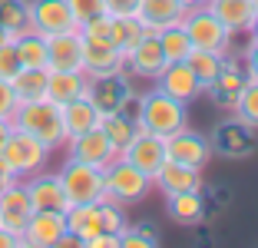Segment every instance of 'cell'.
Returning a JSON list of instances; mask_svg holds the SVG:
<instances>
[{
	"label": "cell",
	"instance_id": "cell-17",
	"mask_svg": "<svg viewBox=\"0 0 258 248\" xmlns=\"http://www.w3.org/2000/svg\"><path fill=\"white\" fill-rule=\"evenodd\" d=\"M122 70H126V56L109 40H83V73L90 80L113 76V73H122Z\"/></svg>",
	"mask_w": 258,
	"mask_h": 248
},
{
	"label": "cell",
	"instance_id": "cell-10",
	"mask_svg": "<svg viewBox=\"0 0 258 248\" xmlns=\"http://www.w3.org/2000/svg\"><path fill=\"white\" fill-rule=\"evenodd\" d=\"M23 245L30 248H56L67 241V215L63 212H33L23 228Z\"/></svg>",
	"mask_w": 258,
	"mask_h": 248
},
{
	"label": "cell",
	"instance_id": "cell-39",
	"mask_svg": "<svg viewBox=\"0 0 258 248\" xmlns=\"http://www.w3.org/2000/svg\"><path fill=\"white\" fill-rule=\"evenodd\" d=\"M67 4H70V10H73V17H76V27L86 23L90 17L103 14V0H67Z\"/></svg>",
	"mask_w": 258,
	"mask_h": 248
},
{
	"label": "cell",
	"instance_id": "cell-22",
	"mask_svg": "<svg viewBox=\"0 0 258 248\" xmlns=\"http://www.w3.org/2000/svg\"><path fill=\"white\" fill-rule=\"evenodd\" d=\"M205 7L219 17L228 33H251L255 30V20H258L255 0H209Z\"/></svg>",
	"mask_w": 258,
	"mask_h": 248
},
{
	"label": "cell",
	"instance_id": "cell-41",
	"mask_svg": "<svg viewBox=\"0 0 258 248\" xmlns=\"http://www.w3.org/2000/svg\"><path fill=\"white\" fill-rule=\"evenodd\" d=\"M139 0H103V14L109 17H136Z\"/></svg>",
	"mask_w": 258,
	"mask_h": 248
},
{
	"label": "cell",
	"instance_id": "cell-43",
	"mask_svg": "<svg viewBox=\"0 0 258 248\" xmlns=\"http://www.w3.org/2000/svg\"><path fill=\"white\" fill-rule=\"evenodd\" d=\"M20 245H23V238H20V235H14L10 228H4V225H0V248H20Z\"/></svg>",
	"mask_w": 258,
	"mask_h": 248
},
{
	"label": "cell",
	"instance_id": "cell-5",
	"mask_svg": "<svg viewBox=\"0 0 258 248\" xmlns=\"http://www.w3.org/2000/svg\"><path fill=\"white\" fill-rule=\"evenodd\" d=\"M182 30L189 33V40H192L196 50H215V53H228L232 50V37H235V33H228L225 27H222V20L205 7V4L185 10Z\"/></svg>",
	"mask_w": 258,
	"mask_h": 248
},
{
	"label": "cell",
	"instance_id": "cell-46",
	"mask_svg": "<svg viewBox=\"0 0 258 248\" xmlns=\"http://www.w3.org/2000/svg\"><path fill=\"white\" fill-rule=\"evenodd\" d=\"M185 7H202V4H209V0H182Z\"/></svg>",
	"mask_w": 258,
	"mask_h": 248
},
{
	"label": "cell",
	"instance_id": "cell-6",
	"mask_svg": "<svg viewBox=\"0 0 258 248\" xmlns=\"http://www.w3.org/2000/svg\"><path fill=\"white\" fill-rule=\"evenodd\" d=\"M60 185L67 192L70 205H83V202H99L103 199V169L80 159H67L60 165Z\"/></svg>",
	"mask_w": 258,
	"mask_h": 248
},
{
	"label": "cell",
	"instance_id": "cell-9",
	"mask_svg": "<svg viewBox=\"0 0 258 248\" xmlns=\"http://www.w3.org/2000/svg\"><path fill=\"white\" fill-rule=\"evenodd\" d=\"M23 189H27V196H30V205L33 212H67L70 209V199L60 185V175L56 172H33L27 179H20Z\"/></svg>",
	"mask_w": 258,
	"mask_h": 248
},
{
	"label": "cell",
	"instance_id": "cell-4",
	"mask_svg": "<svg viewBox=\"0 0 258 248\" xmlns=\"http://www.w3.org/2000/svg\"><path fill=\"white\" fill-rule=\"evenodd\" d=\"M149 185H152L149 175L143 169H136L133 162H126L122 156H116L103 169V199H109V202H119V205L139 202L149 192Z\"/></svg>",
	"mask_w": 258,
	"mask_h": 248
},
{
	"label": "cell",
	"instance_id": "cell-14",
	"mask_svg": "<svg viewBox=\"0 0 258 248\" xmlns=\"http://www.w3.org/2000/svg\"><path fill=\"white\" fill-rule=\"evenodd\" d=\"M156 90L166 93V96H172V99H179V103H185V106H189L199 93H205L202 83L196 80V73L189 70V63H185V60L166 63V67H162V73L156 76Z\"/></svg>",
	"mask_w": 258,
	"mask_h": 248
},
{
	"label": "cell",
	"instance_id": "cell-37",
	"mask_svg": "<svg viewBox=\"0 0 258 248\" xmlns=\"http://www.w3.org/2000/svg\"><path fill=\"white\" fill-rule=\"evenodd\" d=\"M119 245L122 248H152V245H159V235L152 232V228H133V225H126L119 232Z\"/></svg>",
	"mask_w": 258,
	"mask_h": 248
},
{
	"label": "cell",
	"instance_id": "cell-13",
	"mask_svg": "<svg viewBox=\"0 0 258 248\" xmlns=\"http://www.w3.org/2000/svg\"><path fill=\"white\" fill-rule=\"evenodd\" d=\"M126 162H133L136 169H143L146 175H156L159 172V165L166 162V143H162V136L149 133V129H143V133H136L133 139H129V146L119 152Z\"/></svg>",
	"mask_w": 258,
	"mask_h": 248
},
{
	"label": "cell",
	"instance_id": "cell-28",
	"mask_svg": "<svg viewBox=\"0 0 258 248\" xmlns=\"http://www.w3.org/2000/svg\"><path fill=\"white\" fill-rule=\"evenodd\" d=\"M46 76L50 70L46 67H23L20 73L14 76V93L20 103H30V99H46Z\"/></svg>",
	"mask_w": 258,
	"mask_h": 248
},
{
	"label": "cell",
	"instance_id": "cell-19",
	"mask_svg": "<svg viewBox=\"0 0 258 248\" xmlns=\"http://www.w3.org/2000/svg\"><path fill=\"white\" fill-rule=\"evenodd\" d=\"M248 83V70H245V60H232L225 53V67H222V73L212 80V86H209V93H212V99L222 106V109H235L238 96H242V86Z\"/></svg>",
	"mask_w": 258,
	"mask_h": 248
},
{
	"label": "cell",
	"instance_id": "cell-34",
	"mask_svg": "<svg viewBox=\"0 0 258 248\" xmlns=\"http://www.w3.org/2000/svg\"><path fill=\"white\" fill-rule=\"evenodd\" d=\"M0 23L14 33V40L23 30H30V20H27V0H0Z\"/></svg>",
	"mask_w": 258,
	"mask_h": 248
},
{
	"label": "cell",
	"instance_id": "cell-48",
	"mask_svg": "<svg viewBox=\"0 0 258 248\" xmlns=\"http://www.w3.org/2000/svg\"><path fill=\"white\" fill-rule=\"evenodd\" d=\"M255 7H258V0H255Z\"/></svg>",
	"mask_w": 258,
	"mask_h": 248
},
{
	"label": "cell",
	"instance_id": "cell-27",
	"mask_svg": "<svg viewBox=\"0 0 258 248\" xmlns=\"http://www.w3.org/2000/svg\"><path fill=\"white\" fill-rule=\"evenodd\" d=\"M169 215L182 225H196L205 218V196L202 189H189V192H175L169 196Z\"/></svg>",
	"mask_w": 258,
	"mask_h": 248
},
{
	"label": "cell",
	"instance_id": "cell-16",
	"mask_svg": "<svg viewBox=\"0 0 258 248\" xmlns=\"http://www.w3.org/2000/svg\"><path fill=\"white\" fill-rule=\"evenodd\" d=\"M86 96H90V103L99 109V116H106V113H119L122 103L133 96V86H129V80H126L122 73L96 76V80H90V90H86Z\"/></svg>",
	"mask_w": 258,
	"mask_h": 248
},
{
	"label": "cell",
	"instance_id": "cell-20",
	"mask_svg": "<svg viewBox=\"0 0 258 248\" xmlns=\"http://www.w3.org/2000/svg\"><path fill=\"white\" fill-rule=\"evenodd\" d=\"M185 10L189 7H185L182 0H139L136 20L149 33H159V30H169V27H179Z\"/></svg>",
	"mask_w": 258,
	"mask_h": 248
},
{
	"label": "cell",
	"instance_id": "cell-35",
	"mask_svg": "<svg viewBox=\"0 0 258 248\" xmlns=\"http://www.w3.org/2000/svg\"><path fill=\"white\" fill-rule=\"evenodd\" d=\"M232 113H235L242 122H248V126L258 129V80L255 76H248V83L242 86V96H238V103H235Z\"/></svg>",
	"mask_w": 258,
	"mask_h": 248
},
{
	"label": "cell",
	"instance_id": "cell-7",
	"mask_svg": "<svg viewBox=\"0 0 258 248\" xmlns=\"http://www.w3.org/2000/svg\"><path fill=\"white\" fill-rule=\"evenodd\" d=\"M209 146H212V152H219V156H225V159H248L258 146L255 126L242 122L238 116L222 119L219 126L212 129V136H209Z\"/></svg>",
	"mask_w": 258,
	"mask_h": 248
},
{
	"label": "cell",
	"instance_id": "cell-1",
	"mask_svg": "<svg viewBox=\"0 0 258 248\" xmlns=\"http://www.w3.org/2000/svg\"><path fill=\"white\" fill-rule=\"evenodd\" d=\"M10 126L30 133L33 139L46 146L53 152L56 146L67 143V133H63V116H60V106L50 103V99H30V103H20L10 116Z\"/></svg>",
	"mask_w": 258,
	"mask_h": 248
},
{
	"label": "cell",
	"instance_id": "cell-15",
	"mask_svg": "<svg viewBox=\"0 0 258 248\" xmlns=\"http://www.w3.org/2000/svg\"><path fill=\"white\" fill-rule=\"evenodd\" d=\"M46 70H83V37H80V27L46 37Z\"/></svg>",
	"mask_w": 258,
	"mask_h": 248
},
{
	"label": "cell",
	"instance_id": "cell-18",
	"mask_svg": "<svg viewBox=\"0 0 258 248\" xmlns=\"http://www.w3.org/2000/svg\"><path fill=\"white\" fill-rule=\"evenodd\" d=\"M162 67H166V53L159 46V37L146 30V37L126 53V70L133 76H143V80H156Z\"/></svg>",
	"mask_w": 258,
	"mask_h": 248
},
{
	"label": "cell",
	"instance_id": "cell-47",
	"mask_svg": "<svg viewBox=\"0 0 258 248\" xmlns=\"http://www.w3.org/2000/svg\"><path fill=\"white\" fill-rule=\"evenodd\" d=\"M251 33H255V37H258V20H255V30H251Z\"/></svg>",
	"mask_w": 258,
	"mask_h": 248
},
{
	"label": "cell",
	"instance_id": "cell-12",
	"mask_svg": "<svg viewBox=\"0 0 258 248\" xmlns=\"http://www.w3.org/2000/svg\"><path fill=\"white\" fill-rule=\"evenodd\" d=\"M162 143H166V159L182 162V165H192V169H202V165L209 162V156H212L209 139L199 136V133H192L189 126L179 129V133H172V136H166Z\"/></svg>",
	"mask_w": 258,
	"mask_h": 248
},
{
	"label": "cell",
	"instance_id": "cell-33",
	"mask_svg": "<svg viewBox=\"0 0 258 248\" xmlns=\"http://www.w3.org/2000/svg\"><path fill=\"white\" fill-rule=\"evenodd\" d=\"M156 37H159V46H162V53H166V63H179V60L189 56L192 40H189V33L182 30V23H179V27H169V30H159Z\"/></svg>",
	"mask_w": 258,
	"mask_h": 248
},
{
	"label": "cell",
	"instance_id": "cell-24",
	"mask_svg": "<svg viewBox=\"0 0 258 248\" xmlns=\"http://www.w3.org/2000/svg\"><path fill=\"white\" fill-rule=\"evenodd\" d=\"M67 241L76 245H86L93 235L103 232V222H99V202H83V205H70L67 212ZM63 241V245H67Z\"/></svg>",
	"mask_w": 258,
	"mask_h": 248
},
{
	"label": "cell",
	"instance_id": "cell-29",
	"mask_svg": "<svg viewBox=\"0 0 258 248\" xmlns=\"http://www.w3.org/2000/svg\"><path fill=\"white\" fill-rule=\"evenodd\" d=\"M185 63H189V70L196 73V80L202 83V90H209V86H212V80L222 73V67H225V53L196 50V46H192L189 56H185Z\"/></svg>",
	"mask_w": 258,
	"mask_h": 248
},
{
	"label": "cell",
	"instance_id": "cell-21",
	"mask_svg": "<svg viewBox=\"0 0 258 248\" xmlns=\"http://www.w3.org/2000/svg\"><path fill=\"white\" fill-rule=\"evenodd\" d=\"M30 215H33L30 196H27L23 182L17 179L10 189H4V192H0V225L10 228L14 235H23V228H27Z\"/></svg>",
	"mask_w": 258,
	"mask_h": 248
},
{
	"label": "cell",
	"instance_id": "cell-23",
	"mask_svg": "<svg viewBox=\"0 0 258 248\" xmlns=\"http://www.w3.org/2000/svg\"><path fill=\"white\" fill-rule=\"evenodd\" d=\"M86 90H90V76L83 70H50V76H46V99L56 106H67L86 96Z\"/></svg>",
	"mask_w": 258,
	"mask_h": 248
},
{
	"label": "cell",
	"instance_id": "cell-26",
	"mask_svg": "<svg viewBox=\"0 0 258 248\" xmlns=\"http://www.w3.org/2000/svg\"><path fill=\"white\" fill-rule=\"evenodd\" d=\"M60 116H63V133H67V139H73V136H80V133H90V129L99 126V109L90 103V96H80V99H73V103L60 106Z\"/></svg>",
	"mask_w": 258,
	"mask_h": 248
},
{
	"label": "cell",
	"instance_id": "cell-25",
	"mask_svg": "<svg viewBox=\"0 0 258 248\" xmlns=\"http://www.w3.org/2000/svg\"><path fill=\"white\" fill-rule=\"evenodd\" d=\"M152 182L166 192V196H175V192H189V189H202V172L192 169V165H182V162H166L159 165V172L152 175Z\"/></svg>",
	"mask_w": 258,
	"mask_h": 248
},
{
	"label": "cell",
	"instance_id": "cell-31",
	"mask_svg": "<svg viewBox=\"0 0 258 248\" xmlns=\"http://www.w3.org/2000/svg\"><path fill=\"white\" fill-rule=\"evenodd\" d=\"M99 129L116 146V152H122L129 146V139L136 136V119H129L126 113H106V116H99Z\"/></svg>",
	"mask_w": 258,
	"mask_h": 248
},
{
	"label": "cell",
	"instance_id": "cell-40",
	"mask_svg": "<svg viewBox=\"0 0 258 248\" xmlns=\"http://www.w3.org/2000/svg\"><path fill=\"white\" fill-rule=\"evenodd\" d=\"M17 106H20V99H17V93H14V83H10V80H0V116H4V119H10Z\"/></svg>",
	"mask_w": 258,
	"mask_h": 248
},
{
	"label": "cell",
	"instance_id": "cell-8",
	"mask_svg": "<svg viewBox=\"0 0 258 248\" xmlns=\"http://www.w3.org/2000/svg\"><path fill=\"white\" fill-rule=\"evenodd\" d=\"M27 20H30V30L43 33V37L76 30V17L67 0H30L27 4Z\"/></svg>",
	"mask_w": 258,
	"mask_h": 248
},
{
	"label": "cell",
	"instance_id": "cell-11",
	"mask_svg": "<svg viewBox=\"0 0 258 248\" xmlns=\"http://www.w3.org/2000/svg\"><path fill=\"white\" fill-rule=\"evenodd\" d=\"M63 146L70 149V159L90 162V165H96V169H106V165L119 156V152H116V146L106 139V133H103L99 126L90 129V133H80V136H73V139H67Z\"/></svg>",
	"mask_w": 258,
	"mask_h": 248
},
{
	"label": "cell",
	"instance_id": "cell-2",
	"mask_svg": "<svg viewBox=\"0 0 258 248\" xmlns=\"http://www.w3.org/2000/svg\"><path fill=\"white\" fill-rule=\"evenodd\" d=\"M0 159H4V165L14 172V179H27V175L46 169L50 149H46L40 139H33L30 133H23V129H10L7 139L0 143Z\"/></svg>",
	"mask_w": 258,
	"mask_h": 248
},
{
	"label": "cell",
	"instance_id": "cell-36",
	"mask_svg": "<svg viewBox=\"0 0 258 248\" xmlns=\"http://www.w3.org/2000/svg\"><path fill=\"white\" fill-rule=\"evenodd\" d=\"M99 222H103V232H113V235H119L122 228L129 225L122 205L119 202H109V199H99Z\"/></svg>",
	"mask_w": 258,
	"mask_h": 248
},
{
	"label": "cell",
	"instance_id": "cell-38",
	"mask_svg": "<svg viewBox=\"0 0 258 248\" xmlns=\"http://www.w3.org/2000/svg\"><path fill=\"white\" fill-rule=\"evenodd\" d=\"M20 70H23V63H20V56H17L14 40H10V43H0V80H14Z\"/></svg>",
	"mask_w": 258,
	"mask_h": 248
},
{
	"label": "cell",
	"instance_id": "cell-3",
	"mask_svg": "<svg viewBox=\"0 0 258 248\" xmlns=\"http://www.w3.org/2000/svg\"><path fill=\"white\" fill-rule=\"evenodd\" d=\"M139 122H143L149 133L156 136H172L179 129L189 126V113H185V103L166 96V93L152 90V93H143V103H139Z\"/></svg>",
	"mask_w": 258,
	"mask_h": 248
},
{
	"label": "cell",
	"instance_id": "cell-45",
	"mask_svg": "<svg viewBox=\"0 0 258 248\" xmlns=\"http://www.w3.org/2000/svg\"><path fill=\"white\" fill-rule=\"evenodd\" d=\"M10 40H14V33H10L7 27H4V23H0V43H10Z\"/></svg>",
	"mask_w": 258,
	"mask_h": 248
},
{
	"label": "cell",
	"instance_id": "cell-30",
	"mask_svg": "<svg viewBox=\"0 0 258 248\" xmlns=\"http://www.w3.org/2000/svg\"><path fill=\"white\" fill-rule=\"evenodd\" d=\"M143 37H146V27L136 17H109V43H113L122 56H126Z\"/></svg>",
	"mask_w": 258,
	"mask_h": 248
},
{
	"label": "cell",
	"instance_id": "cell-44",
	"mask_svg": "<svg viewBox=\"0 0 258 248\" xmlns=\"http://www.w3.org/2000/svg\"><path fill=\"white\" fill-rule=\"evenodd\" d=\"M10 119H4V116H0V143H4V139H7V133H10Z\"/></svg>",
	"mask_w": 258,
	"mask_h": 248
},
{
	"label": "cell",
	"instance_id": "cell-32",
	"mask_svg": "<svg viewBox=\"0 0 258 248\" xmlns=\"http://www.w3.org/2000/svg\"><path fill=\"white\" fill-rule=\"evenodd\" d=\"M17 56H20L23 67H46V37L37 30H23L14 40Z\"/></svg>",
	"mask_w": 258,
	"mask_h": 248
},
{
	"label": "cell",
	"instance_id": "cell-42",
	"mask_svg": "<svg viewBox=\"0 0 258 248\" xmlns=\"http://www.w3.org/2000/svg\"><path fill=\"white\" fill-rule=\"evenodd\" d=\"M245 70H248V76L258 80V37H255V33H251L248 46H245Z\"/></svg>",
	"mask_w": 258,
	"mask_h": 248
}]
</instances>
